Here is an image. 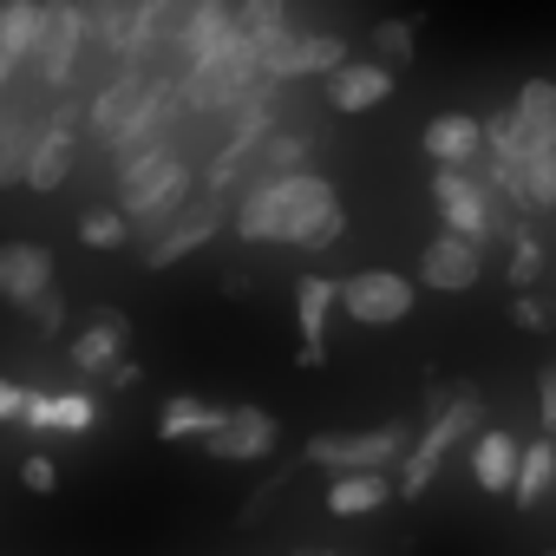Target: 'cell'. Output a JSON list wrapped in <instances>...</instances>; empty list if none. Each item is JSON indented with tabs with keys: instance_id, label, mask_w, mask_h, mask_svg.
Returning a JSON list of instances; mask_svg holds the SVG:
<instances>
[{
	"instance_id": "7402d4cb",
	"label": "cell",
	"mask_w": 556,
	"mask_h": 556,
	"mask_svg": "<svg viewBox=\"0 0 556 556\" xmlns=\"http://www.w3.org/2000/svg\"><path fill=\"white\" fill-rule=\"evenodd\" d=\"M393 497H400V478L393 471H354V478H334L328 484V510L334 517H374Z\"/></svg>"
},
{
	"instance_id": "4dcf8cb0",
	"label": "cell",
	"mask_w": 556,
	"mask_h": 556,
	"mask_svg": "<svg viewBox=\"0 0 556 556\" xmlns=\"http://www.w3.org/2000/svg\"><path fill=\"white\" fill-rule=\"evenodd\" d=\"M413 47H419V27H413V21H380V27H374V53H380L387 73L413 66Z\"/></svg>"
},
{
	"instance_id": "d4e9b609",
	"label": "cell",
	"mask_w": 556,
	"mask_h": 556,
	"mask_svg": "<svg viewBox=\"0 0 556 556\" xmlns=\"http://www.w3.org/2000/svg\"><path fill=\"white\" fill-rule=\"evenodd\" d=\"M549 491H556V445H549V439H530V445H523V465H517L510 504H517V510H536Z\"/></svg>"
},
{
	"instance_id": "83f0119b",
	"label": "cell",
	"mask_w": 556,
	"mask_h": 556,
	"mask_svg": "<svg viewBox=\"0 0 556 556\" xmlns=\"http://www.w3.org/2000/svg\"><path fill=\"white\" fill-rule=\"evenodd\" d=\"M523 203L530 210H556V138L530 144V157H523Z\"/></svg>"
},
{
	"instance_id": "8d00e7d4",
	"label": "cell",
	"mask_w": 556,
	"mask_h": 556,
	"mask_svg": "<svg viewBox=\"0 0 556 556\" xmlns=\"http://www.w3.org/2000/svg\"><path fill=\"white\" fill-rule=\"evenodd\" d=\"M27 400H34V387L0 374V426H27Z\"/></svg>"
},
{
	"instance_id": "d590c367",
	"label": "cell",
	"mask_w": 556,
	"mask_h": 556,
	"mask_svg": "<svg viewBox=\"0 0 556 556\" xmlns=\"http://www.w3.org/2000/svg\"><path fill=\"white\" fill-rule=\"evenodd\" d=\"M21 315H27L40 334H60V328H66V302H60V289H47V295H40V302H27Z\"/></svg>"
},
{
	"instance_id": "e575fe53",
	"label": "cell",
	"mask_w": 556,
	"mask_h": 556,
	"mask_svg": "<svg viewBox=\"0 0 556 556\" xmlns=\"http://www.w3.org/2000/svg\"><path fill=\"white\" fill-rule=\"evenodd\" d=\"M21 484L40 491V497H53V491H60V465H53L47 452H27V458H21Z\"/></svg>"
},
{
	"instance_id": "b9f144b4",
	"label": "cell",
	"mask_w": 556,
	"mask_h": 556,
	"mask_svg": "<svg viewBox=\"0 0 556 556\" xmlns=\"http://www.w3.org/2000/svg\"><path fill=\"white\" fill-rule=\"evenodd\" d=\"M302 556H328V549H302Z\"/></svg>"
},
{
	"instance_id": "9a60e30c",
	"label": "cell",
	"mask_w": 556,
	"mask_h": 556,
	"mask_svg": "<svg viewBox=\"0 0 556 556\" xmlns=\"http://www.w3.org/2000/svg\"><path fill=\"white\" fill-rule=\"evenodd\" d=\"M53 289V249L47 242H0V302H40Z\"/></svg>"
},
{
	"instance_id": "60d3db41",
	"label": "cell",
	"mask_w": 556,
	"mask_h": 556,
	"mask_svg": "<svg viewBox=\"0 0 556 556\" xmlns=\"http://www.w3.org/2000/svg\"><path fill=\"white\" fill-rule=\"evenodd\" d=\"M8 79H14V66H8V60H0V92H8ZM0 112H8V105H0Z\"/></svg>"
},
{
	"instance_id": "3957f363",
	"label": "cell",
	"mask_w": 556,
	"mask_h": 556,
	"mask_svg": "<svg viewBox=\"0 0 556 556\" xmlns=\"http://www.w3.org/2000/svg\"><path fill=\"white\" fill-rule=\"evenodd\" d=\"M478 419H484V400H478L471 387H458V393H439V387H432V419H426L419 445H413L406 465H400V497H426L432 478H439V465H445V452H452L458 439H478V432H484Z\"/></svg>"
},
{
	"instance_id": "5b68a950",
	"label": "cell",
	"mask_w": 556,
	"mask_h": 556,
	"mask_svg": "<svg viewBox=\"0 0 556 556\" xmlns=\"http://www.w3.org/2000/svg\"><path fill=\"white\" fill-rule=\"evenodd\" d=\"M406 452H413V439H406L400 419H393V426H367V432H315V439L302 445V458L321 465V471H334V478L406 465Z\"/></svg>"
},
{
	"instance_id": "277c9868",
	"label": "cell",
	"mask_w": 556,
	"mask_h": 556,
	"mask_svg": "<svg viewBox=\"0 0 556 556\" xmlns=\"http://www.w3.org/2000/svg\"><path fill=\"white\" fill-rule=\"evenodd\" d=\"M268 79H262V53L242 40V34H229L216 53H203V60H190V73H184V99L197 105V112H229V105H242V99H255Z\"/></svg>"
},
{
	"instance_id": "1f68e13d",
	"label": "cell",
	"mask_w": 556,
	"mask_h": 556,
	"mask_svg": "<svg viewBox=\"0 0 556 556\" xmlns=\"http://www.w3.org/2000/svg\"><path fill=\"white\" fill-rule=\"evenodd\" d=\"M79 242H86V249H125V242H131V223H125L118 210H86V216H79Z\"/></svg>"
},
{
	"instance_id": "52a82bcc",
	"label": "cell",
	"mask_w": 556,
	"mask_h": 556,
	"mask_svg": "<svg viewBox=\"0 0 556 556\" xmlns=\"http://www.w3.org/2000/svg\"><path fill=\"white\" fill-rule=\"evenodd\" d=\"M419 302V282L400 268H361L341 282V315L361 321V328H400Z\"/></svg>"
},
{
	"instance_id": "8992f818",
	"label": "cell",
	"mask_w": 556,
	"mask_h": 556,
	"mask_svg": "<svg viewBox=\"0 0 556 556\" xmlns=\"http://www.w3.org/2000/svg\"><path fill=\"white\" fill-rule=\"evenodd\" d=\"M432 203H439L445 236L484 242L491 229H504L497 190H491V177H478V170H432Z\"/></svg>"
},
{
	"instance_id": "7c38bea8",
	"label": "cell",
	"mask_w": 556,
	"mask_h": 556,
	"mask_svg": "<svg viewBox=\"0 0 556 556\" xmlns=\"http://www.w3.org/2000/svg\"><path fill=\"white\" fill-rule=\"evenodd\" d=\"M275 445H282V426H275V413H268V406H229L223 432H216V439H203V452H210V458H223V465H255V458H268Z\"/></svg>"
},
{
	"instance_id": "9c48e42d",
	"label": "cell",
	"mask_w": 556,
	"mask_h": 556,
	"mask_svg": "<svg viewBox=\"0 0 556 556\" xmlns=\"http://www.w3.org/2000/svg\"><path fill=\"white\" fill-rule=\"evenodd\" d=\"M73 164H79V112H73V105H53V112L40 118V138H34V164H27V190H40V197H53V190H66V177H73Z\"/></svg>"
},
{
	"instance_id": "5bb4252c",
	"label": "cell",
	"mask_w": 556,
	"mask_h": 556,
	"mask_svg": "<svg viewBox=\"0 0 556 556\" xmlns=\"http://www.w3.org/2000/svg\"><path fill=\"white\" fill-rule=\"evenodd\" d=\"M118 361H131V321H125L118 308H99V315L73 334V367L92 374V380H105Z\"/></svg>"
},
{
	"instance_id": "f1b7e54d",
	"label": "cell",
	"mask_w": 556,
	"mask_h": 556,
	"mask_svg": "<svg viewBox=\"0 0 556 556\" xmlns=\"http://www.w3.org/2000/svg\"><path fill=\"white\" fill-rule=\"evenodd\" d=\"M295 21H289V8H275V0H249V8H236V34L249 40V47H262V40H275V34H289Z\"/></svg>"
},
{
	"instance_id": "d6986e66",
	"label": "cell",
	"mask_w": 556,
	"mask_h": 556,
	"mask_svg": "<svg viewBox=\"0 0 556 556\" xmlns=\"http://www.w3.org/2000/svg\"><path fill=\"white\" fill-rule=\"evenodd\" d=\"M216 229H223V203H190L164 236H151V249H144L151 262H144V268H170V262H184V255H190V249H203Z\"/></svg>"
},
{
	"instance_id": "44dd1931",
	"label": "cell",
	"mask_w": 556,
	"mask_h": 556,
	"mask_svg": "<svg viewBox=\"0 0 556 556\" xmlns=\"http://www.w3.org/2000/svg\"><path fill=\"white\" fill-rule=\"evenodd\" d=\"M223 419H229V406H210V400H197V393H177V400L157 406V439H164V445H177V439H216Z\"/></svg>"
},
{
	"instance_id": "836d02e7",
	"label": "cell",
	"mask_w": 556,
	"mask_h": 556,
	"mask_svg": "<svg viewBox=\"0 0 556 556\" xmlns=\"http://www.w3.org/2000/svg\"><path fill=\"white\" fill-rule=\"evenodd\" d=\"M536 282H543V249H536L530 236H517V255H510V289H517V295H530Z\"/></svg>"
},
{
	"instance_id": "e0dca14e",
	"label": "cell",
	"mask_w": 556,
	"mask_h": 556,
	"mask_svg": "<svg viewBox=\"0 0 556 556\" xmlns=\"http://www.w3.org/2000/svg\"><path fill=\"white\" fill-rule=\"evenodd\" d=\"M393 99V73L380 66V60H348L334 79H328V105L341 112V118H361V112H374V105H387Z\"/></svg>"
},
{
	"instance_id": "4fadbf2b",
	"label": "cell",
	"mask_w": 556,
	"mask_h": 556,
	"mask_svg": "<svg viewBox=\"0 0 556 556\" xmlns=\"http://www.w3.org/2000/svg\"><path fill=\"white\" fill-rule=\"evenodd\" d=\"M419 144H426V157H432L439 170H478V164H484V118H471V112H439V118L419 131Z\"/></svg>"
},
{
	"instance_id": "30bf717a",
	"label": "cell",
	"mask_w": 556,
	"mask_h": 556,
	"mask_svg": "<svg viewBox=\"0 0 556 556\" xmlns=\"http://www.w3.org/2000/svg\"><path fill=\"white\" fill-rule=\"evenodd\" d=\"M86 34H92V14H79V8H47V27H40V47H34V73H40V86H66L73 79V66H79V47H86Z\"/></svg>"
},
{
	"instance_id": "d6a6232c",
	"label": "cell",
	"mask_w": 556,
	"mask_h": 556,
	"mask_svg": "<svg viewBox=\"0 0 556 556\" xmlns=\"http://www.w3.org/2000/svg\"><path fill=\"white\" fill-rule=\"evenodd\" d=\"M184 27H190V8H144V47H157V40L184 47Z\"/></svg>"
},
{
	"instance_id": "f35d334b",
	"label": "cell",
	"mask_w": 556,
	"mask_h": 556,
	"mask_svg": "<svg viewBox=\"0 0 556 556\" xmlns=\"http://www.w3.org/2000/svg\"><path fill=\"white\" fill-rule=\"evenodd\" d=\"M536 400H543V426L556 432V367H543V374H536Z\"/></svg>"
},
{
	"instance_id": "484cf974",
	"label": "cell",
	"mask_w": 556,
	"mask_h": 556,
	"mask_svg": "<svg viewBox=\"0 0 556 556\" xmlns=\"http://www.w3.org/2000/svg\"><path fill=\"white\" fill-rule=\"evenodd\" d=\"M510 118H517V131H523L530 144L556 138V79H523V92H517Z\"/></svg>"
},
{
	"instance_id": "7a4b0ae2",
	"label": "cell",
	"mask_w": 556,
	"mask_h": 556,
	"mask_svg": "<svg viewBox=\"0 0 556 556\" xmlns=\"http://www.w3.org/2000/svg\"><path fill=\"white\" fill-rule=\"evenodd\" d=\"M184 190H190V170L170 144L157 151H138V157H118V216L131 229H151V223H177L184 210Z\"/></svg>"
},
{
	"instance_id": "4316f807",
	"label": "cell",
	"mask_w": 556,
	"mask_h": 556,
	"mask_svg": "<svg viewBox=\"0 0 556 556\" xmlns=\"http://www.w3.org/2000/svg\"><path fill=\"white\" fill-rule=\"evenodd\" d=\"M92 34L105 40V53H144V8H99Z\"/></svg>"
},
{
	"instance_id": "6da1fadb",
	"label": "cell",
	"mask_w": 556,
	"mask_h": 556,
	"mask_svg": "<svg viewBox=\"0 0 556 556\" xmlns=\"http://www.w3.org/2000/svg\"><path fill=\"white\" fill-rule=\"evenodd\" d=\"M341 210V197H334V184L328 177H315V170H302V177H262L242 203H236V236L242 242H308L328 216Z\"/></svg>"
},
{
	"instance_id": "7bdbcfd3",
	"label": "cell",
	"mask_w": 556,
	"mask_h": 556,
	"mask_svg": "<svg viewBox=\"0 0 556 556\" xmlns=\"http://www.w3.org/2000/svg\"><path fill=\"white\" fill-rule=\"evenodd\" d=\"M543 556H556V549H543Z\"/></svg>"
},
{
	"instance_id": "f546056e",
	"label": "cell",
	"mask_w": 556,
	"mask_h": 556,
	"mask_svg": "<svg viewBox=\"0 0 556 556\" xmlns=\"http://www.w3.org/2000/svg\"><path fill=\"white\" fill-rule=\"evenodd\" d=\"M302 157H308V131H275L255 164H262L268 184H275V177H302Z\"/></svg>"
},
{
	"instance_id": "2e32d148",
	"label": "cell",
	"mask_w": 556,
	"mask_h": 556,
	"mask_svg": "<svg viewBox=\"0 0 556 556\" xmlns=\"http://www.w3.org/2000/svg\"><path fill=\"white\" fill-rule=\"evenodd\" d=\"M341 308V282L328 275H302L295 282V328H302V367H321L328 361V315Z\"/></svg>"
},
{
	"instance_id": "ac0fdd59",
	"label": "cell",
	"mask_w": 556,
	"mask_h": 556,
	"mask_svg": "<svg viewBox=\"0 0 556 556\" xmlns=\"http://www.w3.org/2000/svg\"><path fill=\"white\" fill-rule=\"evenodd\" d=\"M517 465H523V445H517L504 426H484V432L471 439V484H478L484 497L517 491Z\"/></svg>"
},
{
	"instance_id": "ffe728a7",
	"label": "cell",
	"mask_w": 556,
	"mask_h": 556,
	"mask_svg": "<svg viewBox=\"0 0 556 556\" xmlns=\"http://www.w3.org/2000/svg\"><path fill=\"white\" fill-rule=\"evenodd\" d=\"M27 426L34 432H92L99 426V400L92 393H40L34 387V400H27Z\"/></svg>"
},
{
	"instance_id": "ab89813d",
	"label": "cell",
	"mask_w": 556,
	"mask_h": 556,
	"mask_svg": "<svg viewBox=\"0 0 556 556\" xmlns=\"http://www.w3.org/2000/svg\"><path fill=\"white\" fill-rule=\"evenodd\" d=\"M138 374H144V367H138V361H118V367H112V374H105V387H138Z\"/></svg>"
},
{
	"instance_id": "ba28073f",
	"label": "cell",
	"mask_w": 556,
	"mask_h": 556,
	"mask_svg": "<svg viewBox=\"0 0 556 556\" xmlns=\"http://www.w3.org/2000/svg\"><path fill=\"white\" fill-rule=\"evenodd\" d=\"M262 53V79H334L341 66H348V40H334V34H275V40H262L255 47Z\"/></svg>"
},
{
	"instance_id": "8fae6325",
	"label": "cell",
	"mask_w": 556,
	"mask_h": 556,
	"mask_svg": "<svg viewBox=\"0 0 556 556\" xmlns=\"http://www.w3.org/2000/svg\"><path fill=\"white\" fill-rule=\"evenodd\" d=\"M478 275H484V249L439 229V236L426 242V255H419V275H413V282H419V289H439V295H465V289H478Z\"/></svg>"
},
{
	"instance_id": "603a6c76",
	"label": "cell",
	"mask_w": 556,
	"mask_h": 556,
	"mask_svg": "<svg viewBox=\"0 0 556 556\" xmlns=\"http://www.w3.org/2000/svg\"><path fill=\"white\" fill-rule=\"evenodd\" d=\"M40 27H47V8H34V0H0V60H8V66H34Z\"/></svg>"
},
{
	"instance_id": "74e56055",
	"label": "cell",
	"mask_w": 556,
	"mask_h": 556,
	"mask_svg": "<svg viewBox=\"0 0 556 556\" xmlns=\"http://www.w3.org/2000/svg\"><path fill=\"white\" fill-rule=\"evenodd\" d=\"M510 315H517V328H523V334H543V328H549V302H543V295H517V308H510Z\"/></svg>"
},
{
	"instance_id": "cb8c5ba5",
	"label": "cell",
	"mask_w": 556,
	"mask_h": 556,
	"mask_svg": "<svg viewBox=\"0 0 556 556\" xmlns=\"http://www.w3.org/2000/svg\"><path fill=\"white\" fill-rule=\"evenodd\" d=\"M34 138H40V125H34L21 105H8V112H0V190H8V184H27Z\"/></svg>"
}]
</instances>
